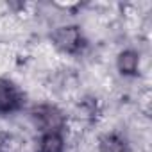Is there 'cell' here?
Wrapping results in <instances>:
<instances>
[{"mask_svg":"<svg viewBox=\"0 0 152 152\" xmlns=\"http://www.w3.org/2000/svg\"><path fill=\"white\" fill-rule=\"evenodd\" d=\"M48 45L50 48L66 59H79L90 48V38L83 25L75 22L57 23L48 32Z\"/></svg>","mask_w":152,"mask_h":152,"instance_id":"obj_1","label":"cell"},{"mask_svg":"<svg viewBox=\"0 0 152 152\" xmlns=\"http://www.w3.org/2000/svg\"><path fill=\"white\" fill-rule=\"evenodd\" d=\"M25 113L27 122L36 132V136L47 132H68L72 124L70 113L54 100H39L29 104Z\"/></svg>","mask_w":152,"mask_h":152,"instance_id":"obj_2","label":"cell"},{"mask_svg":"<svg viewBox=\"0 0 152 152\" xmlns=\"http://www.w3.org/2000/svg\"><path fill=\"white\" fill-rule=\"evenodd\" d=\"M27 106L29 97L23 86L9 75H0V120L23 113Z\"/></svg>","mask_w":152,"mask_h":152,"instance_id":"obj_3","label":"cell"},{"mask_svg":"<svg viewBox=\"0 0 152 152\" xmlns=\"http://www.w3.org/2000/svg\"><path fill=\"white\" fill-rule=\"evenodd\" d=\"M115 70L122 79H138L143 72V54L136 47H124L115 56Z\"/></svg>","mask_w":152,"mask_h":152,"instance_id":"obj_4","label":"cell"},{"mask_svg":"<svg viewBox=\"0 0 152 152\" xmlns=\"http://www.w3.org/2000/svg\"><path fill=\"white\" fill-rule=\"evenodd\" d=\"M95 152H132V143L124 131L107 129L97 136Z\"/></svg>","mask_w":152,"mask_h":152,"instance_id":"obj_5","label":"cell"},{"mask_svg":"<svg viewBox=\"0 0 152 152\" xmlns=\"http://www.w3.org/2000/svg\"><path fill=\"white\" fill-rule=\"evenodd\" d=\"M34 152H68V132L38 134L34 141Z\"/></svg>","mask_w":152,"mask_h":152,"instance_id":"obj_6","label":"cell"}]
</instances>
